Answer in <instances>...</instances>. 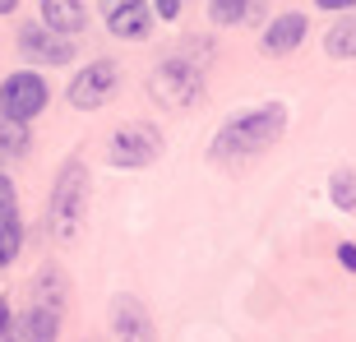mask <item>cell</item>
<instances>
[{"mask_svg": "<svg viewBox=\"0 0 356 342\" xmlns=\"http://www.w3.org/2000/svg\"><path fill=\"white\" fill-rule=\"evenodd\" d=\"M338 259H343V268L356 273V245H338Z\"/></svg>", "mask_w": 356, "mask_h": 342, "instance_id": "21", "label": "cell"}, {"mask_svg": "<svg viewBox=\"0 0 356 342\" xmlns=\"http://www.w3.org/2000/svg\"><path fill=\"white\" fill-rule=\"evenodd\" d=\"M250 5L254 0H209V14H213V24L232 28V24H241V19L250 14Z\"/></svg>", "mask_w": 356, "mask_h": 342, "instance_id": "18", "label": "cell"}, {"mask_svg": "<svg viewBox=\"0 0 356 342\" xmlns=\"http://www.w3.org/2000/svg\"><path fill=\"white\" fill-rule=\"evenodd\" d=\"M33 305L51 310V315H65V305H70V277H65L60 263H42L38 282H33Z\"/></svg>", "mask_w": 356, "mask_h": 342, "instance_id": "11", "label": "cell"}, {"mask_svg": "<svg viewBox=\"0 0 356 342\" xmlns=\"http://www.w3.org/2000/svg\"><path fill=\"white\" fill-rule=\"evenodd\" d=\"M19 10V0H0V14H14Z\"/></svg>", "mask_w": 356, "mask_h": 342, "instance_id": "25", "label": "cell"}, {"mask_svg": "<svg viewBox=\"0 0 356 342\" xmlns=\"http://www.w3.org/2000/svg\"><path fill=\"white\" fill-rule=\"evenodd\" d=\"M111 333H116V342H158L153 319H148V310L134 296H116L111 301Z\"/></svg>", "mask_w": 356, "mask_h": 342, "instance_id": "8", "label": "cell"}, {"mask_svg": "<svg viewBox=\"0 0 356 342\" xmlns=\"http://www.w3.org/2000/svg\"><path fill=\"white\" fill-rule=\"evenodd\" d=\"M28 148H33L28 120H5L0 116V158H28Z\"/></svg>", "mask_w": 356, "mask_h": 342, "instance_id": "15", "label": "cell"}, {"mask_svg": "<svg viewBox=\"0 0 356 342\" xmlns=\"http://www.w3.org/2000/svg\"><path fill=\"white\" fill-rule=\"evenodd\" d=\"M19 245H24V222H19V213L14 218H0V268H10L19 259Z\"/></svg>", "mask_w": 356, "mask_h": 342, "instance_id": "17", "label": "cell"}, {"mask_svg": "<svg viewBox=\"0 0 356 342\" xmlns=\"http://www.w3.org/2000/svg\"><path fill=\"white\" fill-rule=\"evenodd\" d=\"M324 51H329L333 60H352V56H356V14L352 10H347V19H338V24L329 28Z\"/></svg>", "mask_w": 356, "mask_h": 342, "instance_id": "14", "label": "cell"}, {"mask_svg": "<svg viewBox=\"0 0 356 342\" xmlns=\"http://www.w3.org/2000/svg\"><path fill=\"white\" fill-rule=\"evenodd\" d=\"M19 213V195H14V181L0 171V218H14Z\"/></svg>", "mask_w": 356, "mask_h": 342, "instance_id": "19", "label": "cell"}, {"mask_svg": "<svg viewBox=\"0 0 356 342\" xmlns=\"http://www.w3.org/2000/svg\"><path fill=\"white\" fill-rule=\"evenodd\" d=\"M116 88H120V65L102 56V60H88V65L70 79L65 97H70L74 111H97V106H106L116 97Z\"/></svg>", "mask_w": 356, "mask_h": 342, "instance_id": "5", "label": "cell"}, {"mask_svg": "<svg viewBox=\"0 0 356 342\" xmlns=\"http://www.w3.org/2000/svg\"><path fill=\"white\" fill-rule=\"evenodd\" d=\"M5 329H10V305L0 301V338H5Z\"/></svg>", "mask_w": 356, "mask_h": 342, "instance_id": "24", "label": "cell"}, {"mask_svg": "<svg viewBox=\"0 0 356 342\" xmlns=\"http://www.w3.org/2000/svg\"><path fill=\"white\" fill-rule=\"evenodd\" d=\"M83 218H88V167L79 158H70L51 185V199H47V236L70 245L79 236Z\"/></svg>", "mask_w": 356, "mask_h": 342, "instance_id": "2", "label": "cell"}, {"mask_svg": "<svg viewBox=\"0 0 356 342\" xmlns=\"http://www.w3.org/2000/svg\"><path fill=\"white\" fill-rule=\"evenodd\" d=\"M356 0H319V10H352Z\"/></svg>", "mask_w": 356, "mask_h": 342, "instance_id": "22", "label": "cell"}, {"mask_svg": "<svg viewBox=\"0 0 356 342\" xmlns=\"http://www.w3.org/2000/svg\"><path fill=\"white\" fill-rule=\"evenodd\" d=\"M287 130V106L282 102H264L245 111V116L227 120L222 130L213 134V162H241V158H254V153H264L268 144H277Z\"/></svg>", "mask_w": 356, "mask_h": 342, "instance_id": "1", "label": "cell"}, {"mask_svg": "<svg viewBox=\"0 0 356 342\" xmlns=\"http://www.w3.org/2000/svg\"><path fill=\"white\" fill-rule=\"evenodd\" d=\"M47 102H51V88L38 70H14L0 83V116L5 120H33L47 111Z\"/></svg>", "mask_w": 356, "mask_h": 342, "instance_id": "4", "label": "cell"}, {"mask_svg": "<svg viewBox=\"0 0 356 342\" xmlns=\"http://www.w3.org/2000/svg\"><path fill=\"white\" fill-rule=\"evenodd\" d=\"M329 199H333V209H343L347 218H356V171H333V181H329Z\"/></svg>", "mask_w": 356, "mask_h": 342, "instance_id": "16", "label": "cell"}, {"mask_svg": "<svg viewBox=\"0 0 356 342\" xmlns=\"http://www.w3.org/2000/svg\"><path fill=\"white\" fill-rule=\"evenodd\" d=\"M120 5H139V0H102V14H111V10H120Z\"/></svg>", "mask_w": 356, "mask_h": 342, "instance_id": "23", "label": "cell"}, {"mask_svg": "<svg viewBox=\"0 0 356 342\" xmlns=\"http://www.w3.org/2000/svg\"><path fill=\"white\" fill-rule=\"evenodd\" d=\"M56 333H60V315L42 310V305H28L24 315L10 319V329H5L0 342H56Z\"/></svg>", "mask_w": 356, "mask_h": 342, "instance_id": "9", "label": "cell"}, {"mask_svg": "<svg viewBox=\"0 0 356 342\" xmlns=\"http://www.w3.org/2000/svg\"><path fill=\"white\" fill-rule=\"evenodd\" d=\"M106 28H111V38L144 42V38H148V28H153V10H148L144 0H139V5H120V10L106 14Z\"/></svg>", "mask_w": 356, "mask_h": 342, "instance_id": "13", "label": "cell"}, {"mask_svg": "<svg viewBox=\"0 0 356 342\" xmlns=\"http://www.w3.org/2000/svg\"><path fill=\"white\" fill-rule=\"evenodd\" d=\"M199 88H204V70L190 65L185 56L158 60V65H153V74H148V97H153L158 106H167V111L190 106L199 97Z\"/></svg>", "mask_w": 356, "mask_h": 342, "instance_id": "3", "label": "cell"}, {"mask_svg": "<svg viewBox=\"0 0 356 342\" xmlns=\"http://www.w3.org/2000/svg\"><path fill=\"white\" fill-rule=\"evenodd\" d=\"M305 33H310L305 14H277L273 24L264 28L259 47H264V56H291V51H296V47L305 42Z\"/></svg>", "mask_w": 356, "mask_h": 342, "instance_id": "10", "label": "cell"}, {"mask_svg": "<svg viewBox=\"0 0 356 342\" xmlns=\"http://www.w3.org/2000/svg\"><path fill=\"white\" fill-rule=\"evenodd\" d=\"M162 153V134L144 120H134V125H120L111 134V148H106V158L111 167H125V171H139V167H153Z\"/></svg>", "mask_w": 356, "mask_h": 342, "instance_id": "6", "label": "cell"}, {"mask_svg": "<svg viewBox=\"0 0 356 342\" xmlns=\"http://www.w3.org/2000/svg\"><path fill=\"white\" fill-rule=\"evenodd\" d=\"M153 19L176 24V19H181V0H153Z\"/></svg>", "mask_w": 356, "mask_h": 342, "instance_id": "20", "label": "cell"}, {"mask_svg": "<svg viewBox=\"0 0 356 342\" xmlns=\"http://www.w3.org/2000/svg\"><path fill=\"white\" fill-rule=\"evenodd\" d=\"M19 51L33 65H70L74 60V38H60L42 24H24L19 28Z\"/></svg>", "mask_w": 356, "mask_h": 342, "instance_id": "7", "label": "cell"}, {"mask_svg": "<svg viewBox=\"0 0 356 342\" xmlns=\"http://www.w3.org/2000/svg\"><path fill=\"white\" fill-rule=\"evenodd\" d=\"M42 28H51L60 38H74L88 28V10L83 0H42Z\"/></svg>", "mask_w": 356, "mask_h": 342, "instance_id": "12", "label": "cell"}]
</instances>
